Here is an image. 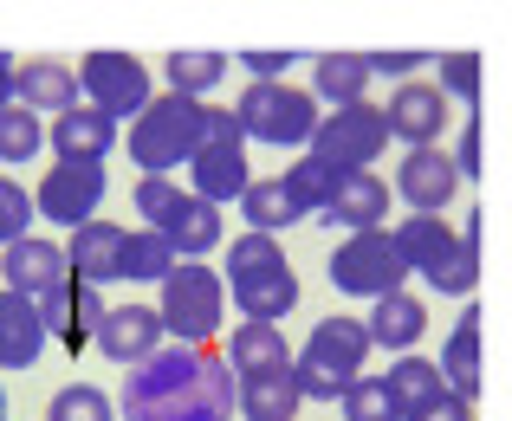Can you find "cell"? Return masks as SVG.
<instances>
[{"label":"cell","mask_w":512,"mask_h":421,"mask_svg":"<svg viewBox=\"0 0 512 421\" xmlns=\"http://www.w3.org/2000/svg\"><path fill=\"white\" fill-rule=\"evenodd\" d=\"M124 421H234L240 415V376L227 344H163L143 363H130L124 389H117Z\"/></svg>","instance_id":"6da1fadb"},{"label":"cell","mask_w":512,"mask_h":421,"mask_svg":"<svg viewBox=\"0 0 512 421\" xmlns=\"http://www.w3.org/2000/svg\"><path fill=\"white\" fill-rule=\"evenodd\" d=\"M227 298L240 305V318H292L299 305V273H292L279 234H240L227 247Z\"/></svg>","instance_id":"7a4b0ae2"},{"label":"cell","mask_w":512,"mask_h":421,"mask_svg":"<svg viewBox=\"0 0 512 421\" xmlns=\"http://www.w3.org/2000/svg\"><path fill=\"white\" fill-rule=\"evenodd\" d=\"M124 149L143 175H175L195 162L201 149V98H182V91H156L150 111L130 117Z\"/></svg>","instance_id":"3957f363"},{"label":"cell","mask_w":512,"mask_h":421,"mask_svg":"<svg viewBox=\"0 0 512 421\" xmlns=\"http://www.w3.org/2000/svg\"><path fill=\"white\" fill-rule=\"evenodd\" d=\"M370 350H376L370 318H318L312 337H305V357H299L305 402H344V389L363 376Z\"/></svg>","instance_id":"277c9868"},{"label":"cell","mask_w":512,"mask_h":421,"mask_svg":"<svg viewBox=\"0 0 512 421\" xmlns=\"http://www.w3.org/2000/svg\"><path fill=\"white\" fill-rule=\"evenodd\" d=\"M234 111H240L247 143H273V149H312L318 124H325L318 91H299V85H286V78H247Z\"/></svg>","instance_id":"5b68a950"},{"label":"cell","mask_w":512,"mask_h":421,"mask_svg":"<svg viewBox=\"0 0 512 421\" xmlns=\"http://www.w3.org/2000/svg\"><path fill=\"white\" fill-rule=\"evenodd\" d=\"M156 311H163L169 337H182V344H208V337H221V318H227V273H214V266H201V260H182L163 279Z\"/></svg>","instance_id":"8992f818"},{"label":"cell","mask_w":512,"mask_h":421,"mask_svg":"<svg viewBox=\"0 0 512 421\" xmlns=\"http://www.w3.org/2000/svg\"><path fill=\"white\" fill-rule=\"evenodd\" d=\"M402 279H409V260H402V247H396L389 227H357V234L331 253V285H338L344 298H363V305H376L383 292H396Z\"/></svg>","instance_id":"52a82bcc"},{"label":"cell","mask_w":512,"mask_h":421,"mask_svg":"<svg viewBox=\"0 0 512 421\" xmlns=\"http://www.w3.org/2000/svg\"><path fill=\"white\" fill-rule=\"evenodd\" d=\"M396 143V130H389V111L383 104H338V111H325V124H318V137H312V149L325 162H338L344 175H357V169H370L383 149Z\"/></svg>","instance_id":"ba28073f"},{"label":"cell","mask_w":512,"mask_h":421,"mask_svg":"<svg viewBox=\"0 0 512 421\" xmlns=\"http://www.w3.org/2000/svg\"><path fill=\"white\" fill-rule=\"evenodd\" d=\"M78 85H85V98L98 104V111H111L117 124L137 117V111H150V98H156L143 59H137V52H117V46L85 52V59H78Z\"/></svg>","instance_id":"9c48e42d"},{"label":"cell","mask_w":512,"mask_h":421,"mask_svg":"<svg viewBox=\"0 0 512 421\" xmlns=\"http://www.w3.org/2000/svg\"><path fill=\"white\" fill-rule=\"evenodd\" d=\"M33 201H39V214H46L52 227H85V221H98V201H104V162H52L46 169V182L33 188Z\"/></svg>","instance_id":"30bf717a"},{"label":"cell","mask_w":512,"mask_h":421,"mask_svg":"<svg viewBox=\"0 0 512 421\" xmlns=\"http://www.w3.org/2000/svg\"><path fill=\"white\" fill-rule=\"evenodd\" d=\"M461 162L448 156L441 143H422V149H402L396 162V195L409 201V214H441L454 195H461Z\"/></svg>","instance_id":"8fae6325"},{"label":"cell","mask_w":512,"mask_h":421,"mask_svg":"<svg viewBox=\"0 0 512 421\" xmlns=\"http://www.w3.org/2000/svg\"><path fill=\"white\" fill-rule=\"evenodd\" d=\"M39 311H46V331H52V344H65V350H85V344H98V324H104V298H98V279H59L46 298H39Z\"/></svg>","instance_id":"7c38bea8"},{"label":"cell","mask_w":512,"mask_h":421,"mask_svg":"<svg viewBox=\"0 0 512 421\" xmlns=\"http://www.w3.org/2000/svg\"><path fill=\"white\" fill-rule=\"evenodd\" d=\"M383 111L402 149H422V143H441V130H448V91L428 85V78H402Z\"/></svg>","instance_id":"4fadbf2b"},{"label":"cell","mask_w":512,"mask_h":421,"mask_svg":"<svg viewBox=\"0 0 512 421\" xmlns=\"http://www.w3.org/2000/svg\"><path fill=\"white\" fill-rule=\"evenodd\" d=\"M0 279L26 298H46L59 279H72V253L65 240H46V234H20L13 247H0Z\"/></svg>","instance_id":"5bb4252c"},{"label":"cell","mask_w":512,"mask_h":421,"mask_svg":"<svg viewBox=\"0 0 512 421\" xmlns=\"http://www.w3.org/2000/svg\"><path fill=\"white\" fill-rule=\"evenodd\" d=\"M163 344H169V324H163L156 305H111L104 324H98V350L111 363H143L150 350H163Z\"/></svg>","instance_id":"9a60e30c"},{"label":"cell","mask_w":512,"mask_h":421,"mask_svg":"<svg viewBox=\"0 0 512 421\" xmlns=\"http://www.w3.org/2000/svg\"><path fill=\"white\" fill-rule=\"evenodd\" d=\"M111 149H117V117L98 111L91 98L52 117V156L59 162H104Z\"/></svg>","instance_id":"2e32d148"},{"label":"cell","mask_w":512,"mask_h":421,"mask_svg":"<svg viewBox=\"0 0 512 421\" xmlns=\"http://www.w3.org/2000/svg\"><path fill=\"white\" fill-rule=\"evenodd\" d=\"M46 311H39V298L26 292H0V370H33L39 350H46Z\"/></svg>","instance_id":"e0dca14e"},{"label":"cell","mask_w":512,"mask_h":421,"mask_svg":"<svg viewBox=\"0 0 512 421\" xmlns=\"http://www.w3.org/2000/svg\"><path fill=\"white\" fill-rule=\"evenodd\" d=\"M188 175H195V195H208V201H234L240 208V195L253 188V162H247V143H201L195 149V162H188Z\"/></svg>","instance_id":"ac0fdd59"},{"label":"cell","mask_w":512,"mask_h":421,"mask_svg":"<svg viewBox=\"0 0 512 421\" xmlns=\"http://www.w3.org/2000/svg\"><path fill=\"white\" fill-rule=\"evenodd\" d=\"M124 247H130V227H117V221H85V227H72V234H65L72 273L78 279H98V285L124 279Z\"/></svg>","instance_id":"d6986e66"},{"label":"cell","mask_w":512,"mask_h":421,"mask_svg":"<svg viewBox=\"0 0 512 421\" xmlns=\"http://www.w3.org/2000/svg\"><path fill=\"white\" fill-rule=\"evenodd\" d=\"M13 98L26 104V111H72V104H85V85H78V65L65 59H20V85H13Z\"/></svg>","instance_id":"ffe728a7"},{"label":"cell","mask_w":512,"mask_h":421,"mask_svg":"<svg viewBox=\"0 0 512 421\" xmlns=\"http://www.w3.org/2000/svg\"><path fill=\"white\" fill-rule=\"evenodd\" d=\"M422 331H428V305L409 292V285H396V292H383L370 305V337H376V350H389V357L415 350V344H422Z\"/></svg>","instance_id":"44dd1931"},{"label":"cell","mask_w":512,"mask_h":421,"mask_svg":"<svg viewBox=\"0 0 512 421\" xmlns=\"http://www.w3.org/2000/svg\"><path fill=\"white\" fill-rule=\"evenodd\" d=\"M305 402L299 389V363H279V370H253L240 376V415L247 421H292Z\"/></svg>","instance_id":"7402d4cb"},{"label":"cell","mask_w":512,"mask_h":421,"mask_svg":"<svg viewBox=\"0 0 512 421\" xmlns=\"http://www.w3.org/2000/svg\"><path fill=\"white\" fill-rule=\"evenodd\" d=\"M383 214H389V182L376 169H357V175H344V195L331 201L318 221H331V227H344V234H357V227H383Z\"/></svg>","instance_id":"603a6c76"},{"label":"cell","mask_w":512,"mask_h":421,"mask_svg":"<svg viewBox=\"0 0 512 421\" xmlns=\"http://www.w3.org/2000/svg\"><path fill=\"white\" fill-rule=\"evenodd\" d=\"M163 234L175 240V253L182 260H208L214 247H221V234H227V221H221V201H208V195H188L182 208L163 221Z\"/></svg>","instance_id":"cb8c5ba5"},{"label":"cell","mask_w":512,"mask_h":421,"mask_svg":"<svg viewBox=\"0 0 512 421\" xmlns=\"http://www.w3.org/2000/svg\"><path fill=\"white\" fill-rule=\"evenodd\" d=\"M480 318H487V311L467 298L461 324L448 331V350H441V376H448V389H454V396H467V402L480 396Z\"/></svg>","instance_id":"d4e9b609"},{"label":"cell","mask_w":512,"mask_h":421,"mask_svg":"<svg viewBox=\"0 0 512 421\" xmlns=\"http://www.w3.org/2000/svg\"><path fill=\"white\" fill-rule=\"evenodd\" d=\"M227 357H234V376H253V370H279L292 363V344L273 318H240L227 331Z\"/></svg>","instance_id":"484cf974"},{"label":"cell","mask_w":512,"mask_h":421,"mask_svg":"<svg viewBox=\"0 0 512 421\" xmlns=\"http://www.w3.org/2000/svg\"><path fill=\"white\" fill-rule=\"evenodd\" d=\"M422 279L435 285V292H448V298H474V285H480V208H467L461 240H454Z\"/></svg>","instance_id":"4316f807"},{"label":"cell","mask_w":512,"mask_h":421,"mask_svg":"<svg viewBox=\"0 0 512 421\" xmlns=\"http://www.w3.org/2000/svg\"><path fill=\"white\" fill-rule=\"evenodd\" d=\"M370 52H318L312 59V91L338 111V104H363L370 98Z\"/></svg>","instance_id":"83f0119b"},{"label":"cell","mask_w":512,"mask_h":421,"mask_svg":"<svg viewBox=\"0 0 512 421\" xmlns=\"http://www.w3.org/2000/svg\"><path fill=\"white\" fill-rule=\"evenodd\" d=\"M299 214H305V201L292 195L286 175H279V182H253L247 195H240V221H247L253 234H286Z\"/></svg>","instance_id":"f1b7e54d"},{"label":"cell","mask_w":512,"mask_h":421,"mask_svg":"<svg viewBox=\"0 0 512 421\" xmlns=\"http://www.w3.org/2000/svg\"><path fill=\"white\" fill-rule=\"evenodd\" d=\"M227 52H208V46H182V52H169L163 59V78H169V91H182V98H208L214 85L227 78Z\"/></svg>","instance_id":"f546056e"},{"label":"cell","mask_w":512,"mask_h":421,"mask_svg":"<svg viewBox=\"0 0 512 421\" xmlns=\"http://www.w3.org/2000/svg\"><path fill=\"white\" fill-rule=\"evenodd\" d=\"M175 266H182V253H175V240L163 234V227H137L124 247V279L130 285H163Z\"/></svg>","instance_id":"4dcf8cb0"},{"label":"cell","mask_w":512,"mask_h":421,"mask_svg":"<svg viewBox=\"0 0 512 421\" xmlns=\"http://www.w3.org/2000/svg\"><path fill=\"white\" fill-rule=\"evenodd\" d=\"M389 389H396V396H402V409H428V402H435V396H448V376H441V363L435 357H415V350H402V357L396 363H389Z\"/></svg>","instance_id":"1f68e13d"},{"label":"cell","mask_w":512,"mask_h":421,"mask_svg":"<svg viewBox=\"0 0 512 421\" xmlns=\"http://www.w3.org/2000/svg\"><path fill=\"white\" fill-rule=\"evenodd\" d=\"M396 247H402V260H409V273H428V266L454 247V234H448V221H441V214H402Z\"/></svg>","instance_id":"d6a6232c"},{"label":"cell","mask_w":512,"mask_h":421,"mask_svg":"<svg viewBox=\"0 0 512 421\" xmlns=\"http://www.w3.org/2000/svg\"><path fill=\"white\" fill-rule=\"evenodd\" d=\"M286 182H292V195L305 201V214H312V208L325 214L331 201L344 195V169H338V162H325L318 149H305V156L292 162V169H286Z\"/></svg>","instance_id":"836d02e7"},{"label":"cell","mask_w":512,"mask_h":421,"mask_svg":"<svg viewBox=\"0 0 512 421\" xmlns=\"http://www.w3.org/2000/svg\"><path fill=\"white\" fill-rule=\"evenodd\" d=\"M344 421H409V409H402V396L389 389V376H357V383L344 389Z\"/></svg>","instance_id":"e575fe53"},{"label":"cell","mask_w":512,"mask_h":421,"mask_svg":"<svg viewBox=\"0 0 512 421\" xmlns=\"http://www.w3.org/2000/svg\"><path fill=\"white\" fill-rule=\"evenodd\" d=\"M39 149H46V117L13 98L7 111H0V162H33Z\"/></svg>","instance_id":"d590c367"},{"label":"cell","mask_w":512,"mask_h":421,"mask_svg":"<svg viewBox=\"0 0 512 421\" xmlns=\"http://www.w3.org/2000/svg\"><path fill=\"white\" fill-rule=\"evenodd\" d=\"M46 421H124V409H117L98 383H65L59 396L46 402Z\"/></svg>","instance_id":"8d00e7d4"},{"label":"cell","mask_w":512,"mask_h":421,"mask_svg":"<svg viewBox=\"0 0 512 421\" xmlns=\"http://www.w3.org/2000/svg\"><path fill=\"white\" fill-rule=\"evenodd\" d=\"M435 85L461 98V111H480V52H435Z\"/></svg>","instance_id":"74e56055"},{"label":"cell","mask_w":512,"mask_h":421,"mask_svg":"<svg viewBox=\"0 0 512 421\" xmlns=\"http://www.w3.org/2000/svg\"><path fill=\"white\" fill-rule=\"evenodd\" d=\"M130 201H137L143 227H163L169 214H175V208H182V201H188V188H175L169 175H137V195H130Z\"/></svg>","instance_id":"f35d334b"},{"label":"cell","mask_w":512,"mask_h":421,"mask_svg":"<svg viewBox=\"0 0 512 421\" xmlns=\"http://www.w3.org/2000/svg\"><path fill=\"white\" fill-rule=\"evenodd\" d=\"M33 214H39V201L26 195L13 175H0V247H13L20 234H33Z\"/></svg>","instance_id":"ab89813d"},{"label":"cell","mask_w":512,"mask_h":421,"mask_svg":"<svg viewBox=\"0 0 512 421\" xmlns=\"http://www.w3.org/2000/svg\"><path fill=\"white\" fill-rule=\"evenodd\" d=\"M299 59H305V52H292V46H247V52H240V72H247V78H286Z\"/></svg>","instance_id":"60d3db41"},{"label":"cell","mask_w":512,"mask_h":421,"mask_svg":"<svg viewBox=\"0 0 512 421\" xmlns=\"http://www.w3.org/2000/svg\"><path fill=\"white\" fill-rule=\"evenodd\" d=\"M201 143H247L234 104H208V98H201Z\"/></svg>","instance_id":"b9f144b4"},{"label":"cell","mask_w":512,"mask_h":421,"mask_svg":"<svg viewBox=\"0 0 512 421\" xmlns=\"http://www.w3.org/2000/svg\"><path fill=\"white\" fill-rule=\"evenodd\" d=\"M454 162H461L467 182H480V169H487V130H480V111H467L461 124V149H454Z\"/></svg>","instance_id":"7bdbcfd3"},{"label":"cell","mask_w":512,"mask_h":421,"mask_svg":"<svg viewBox=\"0 0 512 421\" xmlns=\"http://www.w3.org/2000/svg\"><path fill=\"white\" fill-rule=\"evenodd\" d=\"M422 59H435V52H415V46H383V52H370V72H376V78H396V85H402V78H415V65H422Z\"/></svg>","instance_id":"ee69618b"},{"label":"cell","mask_w":512,"mask_h":421,"mask_svg":"<svg viewBox=\"0 0 512 421\" xmlns=\"http://www.w3.org/2000/svg\"><path fill=\"white\" fill-rule=\"evenodd\" d=\"M409 421H474V402H467V396H454V389H448V396H435L428 409H415Z\"/></svg>","instance_id":"f6af8a7d"},{"label":"cell","mask_w":512,"mask_h":421,"mask_svg":"<svg viewBox=\"0 0 512 421\" xmlns=\"http://www.w3.org/2000/svg\"><path fill=\"white\" fill-rule=\"evenodd\" d=\"M13 85H20V59H13V52H0V111L13 104Z\"/></svg>","instance_id":"bcb514c9"},{"label":"cell","mask_w":512,"mask_h":421,"mask_svg":"<svg viewBox=\"0 0 512 421\" xmlns=\"http://www.w3.org/2000/svg\"><path fill=\"white\" fill-rule=\"evenodd\" d=\"M0 415H7V389H0Z\"/></svg>","instance_id":"7dc6e473"},{"label":"cell","mask_w":512,"mask_h":421,"mask_svg":"<svg viewBox=\"0 0 512 421\" xmlns=\"http://www.w3.org/2000/svg\"><path fill=\"white\" fill-rule=\"evenodd\" d=\"M0 421H7V415H0Z\"/></svg>","instance_id":"c3c4849f"}]
</instances>
